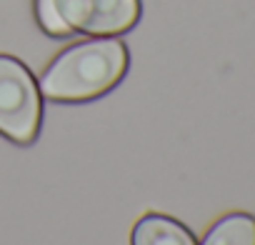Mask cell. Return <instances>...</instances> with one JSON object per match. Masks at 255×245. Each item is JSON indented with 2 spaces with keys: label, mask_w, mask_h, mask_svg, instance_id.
I'll use <instances>...</instances> for the list:
<instances>
[{
  "label": "cell",
  "mask_w": 255,
  "mask_h": 245,
  "mask_svg": "<svg viewBox=\"0 0 255 245\" xmlns=\"http://www.w3.org/2000/svg\"><path fill=\"white\" fill-rule=\"evenodd\" d=\"M200 245H255V218L250 213H230L208 230Z\"/></svg>",
  "instance_id": "5"
},
{
  "label": "cell",
  "mask_w": 255,
  "mask_h": 245,
  "mask_svg": "<svg viewBox=\"0 0 255 245\" xmlns=\"http://www.w3.org/2000/svg\"><path fill=\"white\" fill-rule=\"evenodd\" d=\"M35 15L53 38L120 35L138 23L140 0H35Z\"/></svg>",
  "instance_id": "2"
},
{
  "label": "cell",
  "mask_w": 255,
  "mask_h": 245,
  "mask_svg": "<svg viewBox=\"0 0 255 245\" xmlns=\"http://www.w3.org/2000/svg\"><path fill=\"white\" fill-rule=\"evenodd\" d=\"M40 128V95L23 63L0 55V133L18 145L35 140Z\"/></svg>",
  "instance_id": "3"
},
{
  "label": "cell",
  "mask_w": 255,
  "mask_h": 245,
  "mask_svg": "<svg viewBox=\"0 0 255 245\" xmlns=\"http://www.w3.org/2000/svg\"><path fill=\"white\" fill-rule=\"evenodd\" d=\"M128 70V50L118 38L88 40L60 53L40 78V93L50 100L78 103L93 100L110 88Z\"/></svg>",
  "instance_id": "1"
},
{
  "label": "cell",
  "mask_w": 255,
  "mask_h": 245,
  "mask_svg": "<svg viewBox=\"0 0 255 245\" xmlns=\"http://www.w3.org/2000/svg\"><path fill=\"white\" fill-rule=\"evenodd\" d=\"M130 243L133 245H198L193 233L185 225L160 213H148L145 218H140L133 228Z\"/></svg>",
  "instance_id": "4"
}]
</instances>
